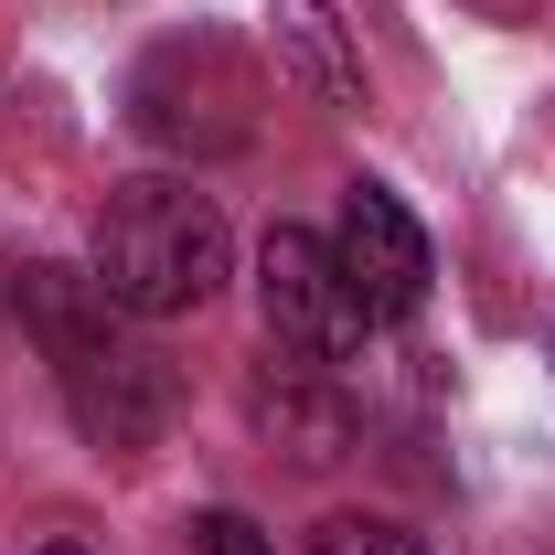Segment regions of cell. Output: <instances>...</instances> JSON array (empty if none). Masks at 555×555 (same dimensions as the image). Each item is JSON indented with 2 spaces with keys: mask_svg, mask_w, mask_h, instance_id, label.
I'll list each match as a JSON object with an SVG mask.
<instances>
[{
  "mask_svg": "<svg viewBox=\"0 0 555 555\" xmlns=\"http://www.w3.org/2000/svg\"><path fill=\"white\" fill-rule=\"evenodd\" d=\"M22 321H33V343L54 363V396L65 416L96 438V449H150L160 438V416H171V374H160V352L129 332V310H107V288L75 268H22Z\"/></svg>",
  "mask_w": 555,
  "mask_h": 555,
  "instance_id": "cell-1",
  "label": "cell"
},
{
  "mask_svg": "<svg viewBox=\"0 0 555 555\" xmlns=\"http://www.w3.org/2000/svg\"><path fill=\"white\" fill-rule=\"evenodd\" d=\"M224 268H235V235H224L214 193H193L182 171H139V182H118V193L96 204L86 278L107 288V310H129V321H182V310H204L214 288H224Z\"/></svg>",
  "mask_w": 555,
  "mask_h": 555,
  "instance_id": "cell-2",
  "label": "cell"
},
{
  "mask_svg": "<svg viewBox=\"0 0 555 555\" xmlns=\"http://www.w3.org/2000/svg\"><path fill=\"white\" fill-rule=\"evenodd\" d=\"M268 118V75L257 54L235 43V33H160L150 54L129 65V129L150 150H171V160H224V150H246Z\"/></svg>",
  "mask_w": 555,
  "mask_h": 555,
  "instance_id": "cell-3",
  "label": "cell"
},
{
  "mask_svg": "<svg viewBox=\"0 0 555 555\" xmlns=\"http://www.w3.org/2000/svg\"><path fill=\"white\" fill-rule=\"evenodd\" d=\"M257 310H268V343L299 352V363H352L363 332H374V310L343 278L332 235H310V224H268V246H257Z\"/></svg>",
  "mask_w": 555,
  "mask_h": 555,
  "instance_id": "cell-4",
  "label": "cell"
},
{
  "mask_svg": "<svg viewBox=\"0 0 555 555\" xmlns=\"http://www.w3.org/2000/svg\"><path fill=\"white\" fill-rule=\"evenodd\" d=\"M332 257H343V278L363 288V310L374 321H406V310H427V224H416L385 182H352L343 193V235H332Z\"/></svg>",
  "mask_w": 555,
  "mask_h": 555,
  "instance_id": "cell-5",
  "label": "cell"
},
{
  "mask_svg": "<svg viewBox=\"0 0 555 555\" xmlns=\"http://www.w3.org/2000/svg\"><path fill=\"white\" fill-rule=\"evenodd\" d=\"M246 416H257V438H268V449H288L299 470L352 460V406H343V385H332L321 363H299V352H288V363L268 352V363L246 374Z\"/></svg>",
  "mask_w": 555,
  "mask_h": 555,
  "instance_id": "cell-6",
  "label": "cell"
},
{
  "mask_svg": "<svg viewBox=\"0 0 555 555\" xmlns=\"http://www.w3.org/2000/svg\"><path fill=\"white\" fill-rule=\"evenodd\" d=\"M268 43H278V75L310 107H363V54H352L332 0H268Z\"/></svg>",
  "mask_w": 555,
  "mask_h": 555,
  "instance_id": "cell-7",
  "label": "cell"
},
{
  "mask_svg": "<svg viewBox=\"0 0 555 555\" xmlns=\"http://www.w3.org/2000/svg\"><path fill=\"white\" fill-rule=\"evenodd\" d=\"M310 555H427V534H406L396 513H332L310 534Z\"/></svg>",
  "mask_w": 555,
  "mask_h": 555,
  "instance_id": "cell-8",
  "label": "cell"
},
{
  "mask_svg": "<svg viewBox=\"0 0 555 555\" xmlns=\"http://www.w3.org/2000/svg\"><path fill=\"white\" fill-rule=\"evenodd\" d=\"M193 545H204V555H278L246 513H204V524H193Z\"/></svg>",
  "mask_w": 555,
  "mask_h": 555,
  "instance_id": "cell-9",
  "label": "cell"
},
{
  "mask_svg": "<svg viewBox=\"0 0 555 555\" xmlns=\"http://www.w3.org/2000/svg\"><path fill=\"white\" fill-rule=\"evenodd\" d=\"M470 11H481V22H534L545 0H470Z\"/></svg>",
  "mask_w": 555,
  "mask_h": 555,
  "instance_id": "cell-10",
  "label": "cell"
},
{
  "mask_svg": "<svg viewBox=\"0 0 555 555\" xmlns=\"http://www.w3.org/2000/svg\"><path fill=\"white\" fill-rule=\"evenodd\" d=\"M43 555H96V545H75V534H54V545H43Z\"/></svg>",
  "mask_w": 555,
  "mask_h": 555,
  "instance_id": "cell-11",
  "label": "cell"
}]
</instances>
